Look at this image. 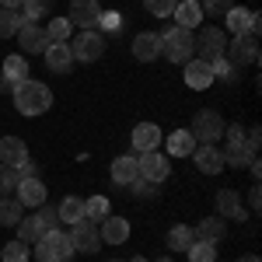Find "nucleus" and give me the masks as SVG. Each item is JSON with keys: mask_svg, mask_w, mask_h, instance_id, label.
I'll use <instances>...</instances> for the list:
<instances>
[{"mask_svg": "<svg viewBox=\"0 0 262 262\" xmlns=\"http://www.w3.org/2000/svg\"><path fill=\"white\" fill-rule=\"evenodd\" d=\"M56 213H60V224H81L84 221V200H77V196H67V200L56 206Z\"/></svg>", "mask_w": 262, "mask_h": 262, "instance_id": "a878e982", "label": "nucleus"}, {"mask_svg": "<svg viewBox=\"0 0 262 262\" xmlns=\"http://www.w3.org/2000/svg\"><path fill=\"white\" fill-rule=\"evenodd\" d=\"M210 67H213V77H224V81H234V67L224 60V56H217V60H210Z\"/></svg>", "mask_w": 262, "mask_h": 262, "instance_id": "a19ab883", "label": "nucleus"}, {"mask_svg": "<svg viewBox=\"0 0 262 262\" xmlns=\"http://www.w3.org/2000/svg\"><path fill=\"white\" fill-rule=\"evenodd\" d=\"M248 203H252V210L259 213V206H262V192H259V182L252 185V192H248Z\"/></svg>", "mask_w": 262, "mask_h": 262, "instance_id": "de8ad7c7", "label": "nucleus"}, {"mask_svg": "<svg viewBox=\"0 0 262 262\" xmlns=\"http://www.w3.org/2000/svg\"><path fill=\"white\" fill-rule=\"evenodd\" d=\"M185 84H189L192 91H206V88L213 84V67L206 60H189L185 63Z\"/></svg>", "mask_w": 262, "mask_h": 262, "instance_id": "f8f14e48", "label": "nucleus"}, {"mask_svg": "<svg viewBox=\"0 0 262 262\" xmlns=\"http://www.w3.org/2000/svg\"><path fill=\"white\" fill-rule=\"evenodd\" d=\"M70 53H74V60H81V63H95L105 53V39H101L98 32H81L74 39V46H70Z\"/></svg>", "mask_w": 262, "mask_h": 262, "instance_id": "6e6552de", "label": "nucleus"}, {"mask_svg": "<svg viewBox=\"0 0 262 262\" xmlns=\"http://www.w3.org/2000/svg\"><path fill=\"white\" fill-rule=\"evenodd\" d=\"M224 234H227V224H224V217H206V221H200V227H196V238L200 242H221Z\"/></svg>", "mask_w": 262, "mask_h": 262, "instance_id": "393cba45", "label": "nucleus"}, {"mask_svg": "<svg viewBox=\"0 0 262 262\" xmlns=\"http://www.w3.org/2000/svg\"><path fill=\"white\" fill-rule=\"evenodd\" d=\"M238 262H262V259H259V255H242Z\"/></svg>", "mask_w": 262, "mask_h": 262, "instance_id": "8fccbe9b", "label": "nucleus"}, {"mask_svg": "<svg viewBox=\"0 0 262 262\" xmlns=\"http://www.w3.org/2000/svg\"><path fill=\"white\" fill-rule=\"evenodd\" d=\"M224 60L231 63L234 70L255 63L259 60V39L255 35H234V42H227V49H224Z\"/></svg>", "mask_w": 262, "mask_h": 262, "instance_id": "39448f33", "label": "nucleus"}, {"mask_svg": "<svg viewBox=\"0 0 262 262\" xmlns=\"http://www.w3.org/2000/svg\"><path fill=\"white\" fill-rule=\"evenodd\" d=\"M49 11H53V0H25V4H21V14H25L28 21L46 18Z\"/></svg>", "mask_w": 262, "mask_h": 262, "instance_id": "c9c22d12", "label": "nucleus"}, {"mask_svg": "<svg viewBox=\"0 0 262 262\" xmlns=\"http://www.w3.org/2000/svg\"><path fill=\"white\" fill-rule=\"evenodd\" d=\"M46 67L53 74H67L74 67V53H70V42H49L46 49Z\"/></svg>", "mask_w": 262, "mask_h": 262, "instance_id": "ddd939ff", "label": "nucleus"}, {"mask_svg": "<svg viewBox=\"0 0 262 262\" xmlns=\"http://www.w3.org/2000/svg\"><path fill=\"white\" fill-rule=\"evenodd\" d=\"M221 158H224V168H227V164H231V168H248V161L259 158V154H252L245 143H231L227 150H221Z\"/></svg>", "mask_w": 262, "mask_h": 262, "instance_id": "cd10ccee", "label": "nucleus"}, {"mask_svg": "<svg viewBox=\"0 0 262 262\" xmlns=\"http://www.w3.org/2000/svg\"><path fill=\"white\" fill-rule=\"evenodd\" d=\"M189 133H192V140H200V143H217L224 137V119L213 108H200V112L192 116Z\"/></svg>", "mask_w": 262, "mask_h": 262, "instance_id": "20e7f679", "label": "nucleus"}, {"mask_svg": "<svg viewBox=\"0 0 262 262\" xmlns=\"http://www.w3.org/2000/svg\"><path fill=\"white\" fill-rule=\"evenodd\" d=\"M98 234H101L105 245H122L129 238V221H126V217H105Z\"/></svg>", "mask_w": 262, "mask_h": 262, "instance_id": "a211bd4d", "label": "nucleus"}, {"mask_svg": "<svg viewBox=\"0 0 262 262\" xmlns=\"http://www.w3.org/2000/svg\"><path fill=\"white\" fill-rule=\"evenodd\" d=\"M0 67H4V81H0V84H7V88H14L18 81H25V77H28V60H25V56H18V53H14V56H7Z\"/></svg>", "mask_w": 262, "mask_h": 262, "instance_id": "5701e85b", "label": "nucleus"}, {"mask_svg": "<svg viewBox=\"0 0 262 262\" xmlns=\"http://www.w3.org/2000/svg\"><path fill=\"white\" fill-rule=\"evenodd\" d=\"M21 161H28V147L21 137H4L0 140V164H11V168H18Z\"/></svg>", "mask_w": 262, "mask_h": 262, "instance_id": "f3484780", "label": "nucleus"}, {"mask_svg": "<svg viewBox=\"0 0 262 262\" xmlns=\"http://www.w3.org/2000/svg\"><path fill=\"white\" fill-rule=\"evenodd\" d=\"M185 255H189V262H217V245L196 238V242L185 248Z\"/></svg>", "mask_w": 262, "mask_h": 262, "instance_id": "473e14b6", "label": "nucleus"}, {"mask_svg": "<svg viewBox=\"0 0 262 262\" xmlns=\"http://www.w3.org/2000/svg\"><path fill=\"white\" fill-rule=\"evenodd\" d=\"M129 262H147V259H143V255H133V259H129Z\"/></svg>", "mask_w": 262, "mask_h": 262, "instance_id": "3c124183", "label": "nucleus"}, {"mask_svg": "<svg viewBox=\"0 0 262 262\" xmlns=\"http://www.w3.org/2000/svg\"><path fill=\"white\" fill-rule=\"evenodd\" d=\"M192 242H196V231H192L189 224H175V227L168 231V248H171V252H185Z\"/></svg>", "mask_w": 262, "mask_h": 262, "instance_id": "bb28decb", "label": "nucleus"}, {"mask_svg": "<svg viewBox=\"0 0 262 262\" xmlns=\"http://www.w3.org/2000/svg\"><path fill=\"white\" fill-rule=\"evenodd\" d=\"M137 168H140V179H147V182H164L171 175V161L161 150H143L137 158Z\"/></svg>", "mask_w": 262, "mask_h": 262, "instance_id": "423d86ee", "label": "nucleus"}, {"mask_svg": "<svg viewBox=\"0 0 262 262\" xmlns=\"http://www.w3.org/2000/svg\"><path fill=\"white\" fill-rule=\"evenodd\" d=\"M28 255H32V245H25L18 238V242H7L4 245V252H0V259L4 262H28Z\"/></svg>", "mask_w": 262, "mask_h": 262, "instance_id": "f704fd0d", "label": "nucleus"}, {"mask_svg": "<svg viewBox=\"0 0 262 262\" xmlns=\"http://www.w3.org/2000/svg\"><path fill=\"white\" fill-rule=\"evenodd\" d=\"M245 133L248 129H242V122H234V126H224V137L231 143H245Z\"/></svg>", "mask_w": 262, "mask_h": 262, "instance_id": "a18cd8bd", "label": "nucleus"}, {"mask_svg": "<svg viewBox=\"0 0 262 262\" xmlns=\"http://www.w3.org/2000/svg\"><path fill=\"white\" fill-rule=\"evenodd\" d=\"M158 53H161V35H158V32H140V35L133 39V56L140 63L158 60Z\"/></svg>", "mask_w": 262, "mask_h": 262, "instance_id": "dca6fc26", "label": "nucleus"}, {"mask_svg": "<svg viewBox=\"0 0 262 262\" xmlns=\"http://www.w3.org/2000/svg\"><path fill=\"white\" fill-rule=\"evenodd\" d=\"M21 4L25 0H0V7H7V11H21Z\"/></svg>", "mask_w": 262, "mask_h": 262, "instance_id": "09e8293b", "label": "nucleus"}, {"mask_svg": "<svg viewBox=\"0 0 262 262\" xmlns=\"http://www.w3.org/2000/svg\"><path fill=\"white\" fill-rule=\"evenodd\" d=\"M108 262H122V259H108Z\"/></svg>", "mask_w": 262, "mask_h": 262, "instance_id": "864d4df0", "label": "nucleus"}, {"mask_svg": "<svg viewBox=\"0 0 262 262\" xmlns=\"http://www.w3.org/2000/svg\"><path fill=\"white\" fill-rule=\"evenodd\" d=\"M133 179H140V168H137V158L133 154H122L112 161V182L116 185H129Z\"/></svg>", "mask_w": 262, "mask_h": 262, "instance_id": "412c9836", "label": "nucleus"}, {"mask_svg": "<svg viewBox=\"0 0 262 262\" xmlns=\"http://www.w3.org/2000/svg\"><path fill=\"white\" fill-rule=\"evenodd\" d=\"M196 4H200L203 7V14H206V11H210V14H227V7H231V0H196Z\"/></svg>", "mask_w": 262, "mask_h": 262, "instance_id": "37998d69", "label": "nucleus"}, {"mask_svg": "<svg viewBox=\"0 0 262 262\" xmlns=\"http://www.w3.org/2000/svg\"><path fill=\"white\" fill-rule=\"evenodd\" d=\"M227 28H231L234 35H248V28H252V11H245V7H227Z\"/></svg>", "mask_w": 262, "mask_h": 262, "instance_id": "7c9ffc66", "label": "nucleus"}, {"mask_svg": "<svg viewBox=\"0 0 262 262\" xmlns=\"http://www.w3.org/2000/svg\"><path fill=\"white\" fill-rule=\"evenodd\" d=\"M39 221H42V227H46V231H53V227L60 224V213H56V206H49V203H46V210H39Z\"/></svg>", "mask_w": 262, "mask_h": 262, "instance_id": "79ce46f5", "label": "nucleus"}, {"mask_svg": "<svg viewBox=\"0 0 262 262\" xmlns=\"http://www.w3.org/2000/svg\"><path fill=\"white\" fill-rule=\"evenodd\" d=\"M101 18L98 0H70V25H81L84 32H91Z\"/></svg>", "mask_w": 262, "mask_h": 262, "instance_id": "1a4fd4ad", "label": "nucleus"}, {"mask_svg": "<svg viewBox=\"0 0 262 262\" xmlns=\"http://www.w3.org/2000/svg\"><path fill=\"white\" fill-rule=\"evenodd\" d=\"M70 255H74L70 234H67V231H60V227L46 231L39 242H35V259H39V262H67Z\"/></svg>", "mask_w": 262, "mask_h": 262, "instance_id": "7ed1b4c3", "label": "nucleus"}, {"mask_svg": "<svg viewBox=\"0 0 262 262\" xmlns=\"http://www.w3.org/2000/svg\"><path fill=\"white\" fill-rule=\"evenodd\" d=\"M224 49H227V35H224V28H203L200 35H196V53H200V60H217L224 56Z\"/></svg>", "mask_w": 262, "mask_h": 262, "instance_id": "0eeeda50", "label": "nucleus"}, {"mask_svg": "<svg viewBox=\"0 0 262 262\" xmlns=\"http://www.w3.org/2000/svg\"><path fill=\"white\" fill-rule=\"evenodd\" d=\"M70 245H74V252H84V255H91V252H95V248L101 245L98 227H95L91 221L74 224V231H70Z\"/></svg>", "mask_w": 262, "mask_h": 262, "instance_id": "9d476101", "label": "nucleus"}, {"mask_svg": "<svg viewBox=\"0 0 262 262\" xmlns=\"http://www.w3.org/2000/svg\"><path fill=\"white\" fill-rule=\"evenodd\" d=\"M105 217H108V200H105V196H91V200H84V221L101 224Z\"/></svg>", "mask_w": 262, "mask_h": 262, "instance_id": "72a5a7b5", "label": "nucleus"}, {"mask_svg": "<svg viewBox=\"0 0 262 262\" xmlns=\"http://www.w3.org/2000/svg\"><path fill=\"white\" fill-rule=\"evenodd\" d=\"M0 91H4V84H0Z\"/></svg>", "mask_w": 262, "mask_h": 262, "instance_id": "5fc2aeb1", "label": "nucleus"}, {"mask_svg": "<svg viewBox=\"0 0 262 262\" xmlns=\"http://www.w3.org/2000/svg\"><path fill=\"white\" fill-rule=\"evenodd\" d=\"M192 150H196V140H192L189 129H179V133L168 137V154L171 158H192Z\"/></svg>", "mask_w": 262, "mask_h": 262, "instance_id": "b1692460", "label": "nucleus"}, {"mask_svg": "<svg viewBox=\"0 0 262 262\" xmlns=\"http://www.w3.org/2000/svg\"><path fill=\"white\" fill-rule=\"evenodd\" d=\"M129 189H133L140 200H150V196H158V182H147V179H133V182H129Z\"/></svg>", "mask_w": 262, "mask_h": 262, "instance_id": "ea45409f", "label": "nucleus"}, {"mask_svg": "<svg viewBox=\"0 0 262 262\" xmlns=\"http://www.w3.org/2000/svg\"><path fill=\"white\" fill-rule=\"evenodd\" d=\"M161 53L171 63H189L192 53H196V35L189 28H179V25H168L161 32Z\"/></svg>", "mask_w": 262, "mask_h": 262, "instance_id": "f03ea898", "label": "nucleus"}, {"mask_svg": "<svg viewBox=\"0 0 262 262\" xmlns=\"http://www.w3.org/2000/svg\"><path fill=\"white\" fill-rule=\"evenodd\" d=\"M21 217H25V206H21L18 200L0 196V224H4V227H18Z\"/></svg>", "mask_w": 262, "mask_h": 262, "instance_id": "2f4dec72", "label": "nucleus"}, {"mask_svg": "<svg viewBox=\"0 0 262 262\" xmlns=\"http://www.w3.org/2000/svg\"><path fill=\"white\" fill-rule=\"evenodd\" d=\"M18 168H11V164H0V196H7L11 189H18Z\"/></svg>", "mask_w": 262, "mask_h": 262, "instance_id": "4c0bfd02", "label": "nucleus"}, {"mask_svg": "<svg viewBox=\"0 0 262 262\" xmlns=\"http://www.w3.org/2000/svg\"><path fill=\"white\" fill-rule=\"evenodd\" d=\"M35 175H39V171H35V164H32V161H21L18 164V179H35Z\"/></svg>", "mask_w": 262, "mask_h": 262, "instance_id": "49530a36", "label": "nucleus"}, {"mask_svg": "<svg viewBox=\"0 0 262 262\" xmlns=\"http://www.w3.org/2000/svg\"><path fill=\"white\" fill-rule=\"evenodd\" d=\"M21 25H28V18H25L21 11H7V7H0V39H11Z\"/></svg>", "mask_w": 262, "mask_h": 262, "instance_id": "c756f323", "label": "nucleus"}, {"mask_svg": "<svg viewBox=\"0 0 262 262\" xmlns=\"http://www.w3.org/2000/svg\"><path fill=\"white\" fill-rule=\"evenodd\" d=\"M11 91H14V105H18L21 116H42V112L53 105V91H49L46 84L32 81V77L18 81Z\"/></svg>", "mask_w": 262, "mask_h": 262, "instance_id": "f257e3e1", "label": "nucleus"}, {"mask_svg": "<svg viewBox=\"0 0 262 262\" xmlns=\"http://www.w3.org/2000/svg\"><path fill=\"white\" fill-rule=\"evenodd\" d=\"M133 147H137V150H158V147H161V129H158V126H154V122H140V126H137V129H133Z\"/></svg>", "mask_w": 262, "mask_h": 262, "instance_id": "aec40b11", "label": "nucleus"}, {"mask_svg": "<svg viewBox=\"0 0 262 262\" xmlns=\"http://www.w3.org/2000/svg\"><path fill=\"white\" fill-rule=\"evenodd\" d=\"M70 18H53L49 25H46V35H49V42H67L70 39Z\"/></svg>", "mask_w": 262, "mask_h": 262, "instance_id": "e433bc0d", "label": "nucleus"}, {"mask_svg": "<svg viewBox=\"0 0 262 262\" xmlns=\"http://www.w3.org/2000/svg\"><path fill=\"white\" fill-rule=\"evenodd\" d=\"M158 262H171V259H168V255H164V259H158Z\"/></svg>", "mask_w": 262, "mask_h": 262, "instance_id": "603ef678", "label": "nucleus"}, {"mask_svg": "<svg viewBox=\"0 0 262 262\" xmlns=\"http://www.w3.org/2000/svg\"><path fill=\"white\" fill-rule=\"evenodd\" d=\"M192 158H196V168H200L203 175H217V171H224V158H221V150H217L213 143H200V147L192 150Z\"/></svg>", "mask_w": 262, "mask_h": 262, "instance_id": "4468645a", "label": "nucleus"}, {"mask_svg": "<svg viewBox=\"0 0 262 262\" xmlns=\"http://www.w3.org/2000/svg\"><path fill=\"white\" fill-rule=\"evenodd\" d=\"M217 217H234V221H242L245 213H242V200H238V192L234 189H221L217 192Z\"/></svg>", "mask_w": 262, "mask_h": 262, "instance_id": "4be33fe9", "label": "nucleus"}, {"mask_svg": "<svg viewBox=\"0 0 262 262\" xmlns=\"http://www.w3.org/2000/svg\"><path fill=\"white\" fill-rule=\"evenodd\" d=\"M171 18L179 21V28H189V32H192V28L203 21V7L196 4V0H179L175 11H171Z\"/></svg>", "mask_w": 262, "mask_h": 262, "instance_id": "6ab92c4d", "label": "nucleus"}, {"mask_svg": "<svg viewBox=\"0 0 262 262\" xmlns=\"http://www.w3.org/2000/svg\"><path fill=\"white\" fill-rule=\"evenodd\" d=\"M98 25H101V28H105V32H119L122 18H119V14H116V11H105V14H101V18H98Z\"/></svg>", "mask_w": 262, "mask_h": 262, "instance_id": "c03bdc74", "label": "nucleus"}, {"mask_svg": "<svg viewBox=\"0 0 262 262\" xmlns=\"http://www.w3.org/2000/svg\"><path fill=\"white\" fill-rule=\"evenodd\" d=\"M42 234H46V227H42L39 213H35V217H21V221H18V238L25 245H35Z\"/></svg>", "mask_w": 262, "mask_h": 262, "instance_id": "c85d7f7f", "label": "nucleus"}, {"mask_svg": "<svg viewBox=\"0 0 262 262\" xmlns=\"http://www.w3.org/2000/svg\"><path fill=\"white\" fill-rule=\"evenodd\" d=\"M175 4H179V0H143V7H147L154 18H171Z\"/></svg>", "mask_w": 262, "mask_h": 262, "instance_id": "58836bf2", "label": "nucleus"}, {"mask_svg": "<svg viewBox=\"0 0 262 262\" xmlns=\"http://www.w3.org/2000/svg\"><path fill=\"white\" fill-rule=\"evenodd\" d=\"M18 39H21V49H25V53H46V49H49V35H46V28L35 25V21L21 25Z\"/></svg>", "mask_w": 262, "mask_h": 262, "instance_id": "9b49d317", "label": "nucleus"}, {"mask_svg": "<svg viewBox=\"0 0 262 262\" xmlns=\"http://www.w3.org/2000/svg\"><path fill=\"white\" fill-rule=\"evenodd\" d=\"M46 192H49V189H46V182H42L39 175L18 182V203L21 206H42V203H46Z\"/></svg>", "mask_w": 262, "mask_h": 262, "instance_id": "2eb2a0df", "label": "nucleus"}]
</instances>
